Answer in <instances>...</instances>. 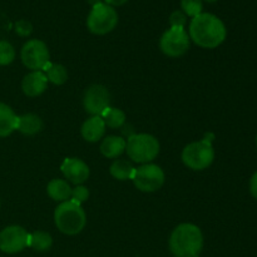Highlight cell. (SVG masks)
Listing matches in <instances>:
<instances>
[{
  "mask_svg": "<svg viewBox=\"0 0 257 257\" xmlns=\"http://www.w3.org/2000/svg\"><path fill=\"white\" fill-rule=\"evenodd\" d=\"M188 35L198 47L215 49L225 42L227 30L220 18L210 13H201L191 20Z\"/></svg>",
  "mask_w": 257,
  "mask_h": 257,
  "instance_id": "6da1fadb",
  "label": "cell"
},
{
  "mask_svg": "<svg viewBox=\"0 0 257 257\" xmlns=\"http://www.w3.org/2000/svg\"><path fill=\"white\" fill-rule=\"evenodd\" d=\"M202 248V231L193 223H181L171 233L170 250L175 257H198Z\"/></svg>",
  "mask_w": 257,
  "mask_h": 257,
  "instance_id": "7a4b0ae2",
  "label": "cell"
},
{
  "mask_svg": "<svg viewBox=\"0 0 257 257\" xmlns=\"http://www.w3.org/2000/svg\"><path fill=\"white\" fill-rule=\"evenodd\" d=\"M54 223L58 230L68 236L82 232L87 223V215L82 205L73 200L59 203L54 211Z\"/></svg>",
  "mask_w": 257,
  "mask_h": 257,
  "instance_id": "3957f363",
  "label": "cell"
},
{
  "mask_svg": "<svg viewBox=\"0 0 257 257\" xmlns=\"http://www.w3.org/2000/svg\"><path fill=\"white\" fill-rule=\"evenodd\" d=\"M125 142V152L133 162L151 163L160 153V142L155 136L148 133H136L130 136Z\"/></svg>",
  "mask_w": 257,
  "mask_h": 257,
  "instance_id": "277c9868",
  "label": "cell"
},
{
  "mask_svg": "<svg viewBox=\"0 0 257 257\" xmlns=\"http://www.w3.org/2000/svg\"><path fill=\"white\" fill-rule=\"evenodd\" d=\"M182 162L192 171H203L212 165L215 160V150L208 140L197 141L186 146L182 151Z\"/></svg>",
  "mask_w": 257,
  "mask_h": 257,
  "instance_id": "5b68a950",
  "label": "cell"
},
{
  "mask_svg": "<svg viewBox=\"0 0 257 257\" xmlns=\"http://www.w3.org/2000/svg\"><path fill=\"white\" fill-rule=\"evenodd\" d=\"M118 24V14L110 5L102 3L92 8L87 18V28L92 34L105 35L113 32Z\"/></svg>",
  "mask_w": 257,
  "mask_h": 257,
  "instance_id": "8992f818",
  "label": "cell"
},
{
  "mask_svg": "<svg viewBox=\"0 0 257 257\" xmlns=\"http://www.w3.org/2000/svg\"><path fill=\"white\" fill-rule=\"evenodd\" d=\"M165 172L162 168L153 163H146L136 168L132 181L136 188L141 192L151 193L160 190L165 183Z\"/></svg>",
  "mask_w": 257,
  "mask_h": 257,
  "instance_id": "52a82bcc",
  "label": "cell"
},
{
  "mask_svg": "<svg viewBox=\"0 0 257 257\" xmlns=\"http://www.w3.org/2000/svg\"><path fill=\"white\" fill-rule=\"evenodd\" d=\"M190 35L182 28H170L160 39L161 50L170 58L182 57L190 49Z\"/></svg>",
  "mask_w": 257,
  "mask_h": 257,
  "instance_id": "ba28073f",
  "label": "cell"
},
{
  "mask_svg": "<svg viewBox=\"0 0 257 257\" xmlns=\"http://www.w3.org/2000/svg\"><path fill=\"white\" fill-rule=\"evenodd\" d=\"M22 62L32 72L42 70L48 65L50 59V53L48 45L43 40L30 39L23 45L20 53Z\"/></svg>",
  "mask_w": 257,
  "mask_h": 257,
  "instance_id": "9c48e42d",
  "label": "cell"
},
{
  "mask_svg": "<svg viewBox=\"0 0 257 257\" xmlns=\"http://www.w3.org/2000/svg\"><path fill=\"white\" fill-rule=\"evenodd\" d=\"M29 247V233L18 225L8 226L0 232V250L5 253H18Z\"/></svg>",
  "mask_w": 257,
  "mask_h": 257,
  "instance_id": "30bf717a",
  "label": "cell"
},
{
  "mask_svg": "<svg viewBox=\"0 0 257 257\" xmlns=\"http://www.w3.org/2000/svg\"><path fill=\"white\" fill-rule=\"evenodd\" d=\"M85 112L90 115H102L110 107V94L104 85L93 84L85 90L83 97Z\"/></svg>",
  "mask_w": 257,
  "mask_h": 257,
  "instance_id": "8fae6325",
  "label": "cell"
},
{
  "mask_svg": "<svg viewBox=\"0 0 257 257\" xmlns=\"http://www.w3.org/2000/svg\"><path fill=\"white\" fill-rule=\"evenodd\" d=\"M60 171L65 180L74 183L75 186L83 185L89 178L90 170L84 161L79 158H65L60 165Z\"/></svg>",
  "mask_w": 257,
  "mask_h": 257,
  "instance_id": "7c38bea8",
  "label": "cell"
},
{
  "mask_svg": "<svg viewBox=\"0 0 257 257\" xmlns=\"http://www.w3.org/2000/svg\"><path fill=\"white\" fill-rule=\"evenodd\" d=\"M48 87V79L42 70H34L24 77L22 82V89L28 97H38L43 94Z\"/></svg>",
  "mask_w": 257,
  "mask_h": 257,
  "instance_id": "4fadbf2b",
  "label": "cell"
},
{
  "mask_svg": "<svg viewBox=\"0 0 257 257\" xmlns=\"http://www.w3.org/2000/svg\"><path fill=\"white\" fill-rule=\"evenodd\" d=\"M105 127L107 125H105L104 120L102 119L100 115H92L83 123L80 133L87 142L95 143L103 138L105 133Z\"/></svg>",
  "mask_w": 257,
  "mask_h": 257,
  "instance_id": "5bb4252c",
  "label": "cell"
},
{
  "mask_svg": "<svg viewBox=\"0 0 257 257\" xmlns=\"http://www.w3.org/2000/svg\"><path fill=\"white\" fill-rule=\"evenodd\" d=\"M125 145L127 142L124 138L118 136H108L102 141L99 150L105 158H118L125 152Z\"/></svg>",
  "mask_w": 257,
  "mask_h": 257,
  "instance_id": "9a60e30c",
  "label": "cell"
},
{
  "mask_svg": "<svg viewBox=\"0 0 257 257\" xmlns=\"http://www.w3.org/2000/svg\"><path fill=\"white\" fill-rule=\"evenodd\" d=\"M72 190L73 188L70 187L68 181L59 180V178H54L47 186L48 196L52 200L60 203L70 200V197H72Z\"/></svg>",
  "mask_w": 257,
  "mask_h": 257,
  "instance_id": "2e32d148",
  "label": "cell"
},
{
  "mask_svg": "<svg viewBox=\"0 0 257 257\" xmlns=\"http://www.w3.org/2000/svg\"><path fill=\"white\" fill-rule=\"evenodd\" d=\"M18 127V115L5 103L0 102V137H8Z\"/></svg>",
  "mask_w": 257,
  "mask_h": 257,
  "instance_id": "e0dca14e",
  "label": "cell"
},
{
  "mask_svg": "<svg viewBox=\"0 0 257 257\" xmlns=\"http://www.w3.org/2000/svg\"><path fill=\"white\" fill-rule=\"evenodd\" d=\"M43 130V120L34 113H27L18 117L17 131L25 136H34Z\"/></svg>",
  "mask_w": 257,
  "mask_h": 257,
  "instance_id": "ac0fdd59",
  "label": "cell"
},
{
  "mask_svg": "<svg viewBox=\"0 0 257 257\" xmlns=\"http://www.w3.org/2000/svg\"><path fill=\"white\" fill-rule=\"evenodd\" d=\"M53 245V238L50 233L45 231H34L29 233V247L37 252H45L50 250Z\"/></svg>",
  "mask_w": 257,
  "mask_h": 257,
  "instance_id": "d6986e66",
  "label": "cell"
},
{
  "mask_svg": "<svg viewBox=\"0 0 257 257\" xmlns=\"http://www.w3.org/2000/svg\"><path fill=\"white\" fill-rule=\"evenodd\" d=\"M135 170L136 168L133 167L132 163L124 160H115L109 167V172L112 177L118 181L132 180Z\"/></svg>",
  "mask_w": 257,
  "mask_h": 257,
  "instance_id": "ffe728a7",
  "label": "cell"
},
{
  "mask_svg": "<svg viewBox=\"0 0 257 257\" xmlns=\"http://www.w3.org/2000/svg\"><path fill=\"white\" fill-rule=\"evenodd\" d=\"M43 73L47 77L48 82L53 83L54 85H63L68 80L67 68L62 64H53L49 62L43 69Z\"/></svg>",
  "mask_w": 257,
  "mask_h": 257,
  "instance_id": "44dd1931",
  "label": "cell"
},
{
  "mask_svg": "<svg viewBox=\"0 0 257 257\" xmlns=\"http://www.w3.org/2000/svg\"><path fill=\"white\" fill-rule=\"evenodd\" d=\"M102 119L104 120L105 125L109 128H113V130H117V128H120L124 125L125 119V113L123 112L119 108H113L109 107L103 112V114L100 115Z\"/></svg>",
  "mask_w": 257,
  "mask_h": 257,
  "instance_id": "7402d4cb",
  "label": "cell"
},
{
  "mask_svg": "<svg viewBox=\"0 0 257 257\" xmlns=\"http://www.w3.org/2000/svg\"><path fill=\"white\" fill-rule=\"evenodd\" d=\"M203 3L202 0H181V10L186 14V17L196 18L202 13Z\"/></svg>",
  "mask_w": 257,
  "mask_h": 257,
  "instance_id": "603a6c76",
  "label": "cell"
},
{
  "mask_svg": "<svg viewBox=\"0 0 257 257\" xmlns=\"http://www.w3.org/2000/svg\"><path fill=\"white\" fill-rule=\"evenodd\" d=\"M15 59V49L9 42H0V65H9Z\"/></svg>",
  "mask_w": 257,
  "mask_h": 257,
  "instance_id": "cb8c5ba5",
  "label": "cell"
},
{
  "mask_svg": "<svg viewBox=\"0 0 257 257\" xmlns=\"http://www.w3.org/2000/svg\"><path fill=\"white\" fill-rule=\"evenodd\" d=\"M88 198H89V190L85 186L78 185L72 190V197H70V200H73L74 202L82 205Z\"/></svg>",
  "mask_w": 257,
  "mask_h": 257,
  "instance_id": "d4e9b609",
  "label": "cell"
},
{
  "mask_svg": "<svg viewBox=\"0 0 257 257\" xmlns=\"http://www.w3.org/2000/svg\"><path fill=\"white\" fill-rule=\"evenodd\" d=\"M170 24L171 28H182L185 29L186 24H187V17L182 10H175L170 17Z\"/></svg>",
  "mask_w": 257,
  "mask_h": 257,
  "instance_id": "484cf974",
  "label": "cell"
},
{
  "mask_svg": "<svg viewBox=\"0 0 257 257\" xmlns=\"http://www.w3.org/2000/svg\"><path fill=\"white\" fill-rule=\"evenodd\" d=\"M15 32H17L20 37H28V35L32 34L33 32L32 23L28 22V20L25 19L19 20V22H17V24H15Z\"/></svg>",
  "mask_w": 257,
  "mask_h": 257,
  "instance_id": "4316f807",
  "label": "cell"
},
{
  "mask_svg": "<svg viewBox=\"0 0 257 257\" xmlns=\"http://www.w3.org/2000/svg\"><path fill=\"white\" fill-rule=\"evenodd\" d=\"M250 192L252 197L257 200V172L253 173V176L250 180Z\"/></svg>",
  "mask_w": 257,
  "mask_h": 257,
  "instance_id": "83f0119b",
  "label": "cell"
},
{
  "mask_svg": "<svg viewBox=\"0 0 257 257\" xmlns=\"http://www.w3.org/2000/svg\"><path fill=\"white\" fill-rule=\"evenodd\" d=\"M128 0H104L105 4L110 5V7H122V5H124L125 3H127Z\"/></svg>",
  "mask_w": 257,
  "mask_h": 257,
  "instance_id": "f1b7e54d",
  "label": "cell"
},
{
  "mask_svg": "<svg viewBox=\"0 0 257 257\" xmlns=\"http://www.w3.org/2000/svg\"><path fill=\"white\" fill-rule=\"evenodd\" d=\"M88 2V4L90 5V7H95V5H98V4H102L103 3V0H87Z\"/></svg>",
  "mask_w": 257,
  "mask_h": 257,
  "instance_id": "f546056e",
  "label": "cell"
},
{
  "mask_svg": "<svg viewBox=\"0 0 257 257\" xmlns=\"http://www.w3.org/2000/svg\"><path fill=\"white\" fill-rule=\"evenodd\" d=\"M205 2H207V3H216V2H217V0H205Z\"/></svg>",
  "mask_w": 257,
  "mask_h": 257,
  "instance_id": "4dcf8cb0",
  "label": "cell"
},
{
  "mask_svg": "<svg viewBox=\"0 0 257 257\" xmlns=\"http://www.w3.org/2000/svg\"><path fill=\"white\" fill-rule=\"evenodd\" d=\"M256 145H257V137H256Z\"/></svg>",
  "mask_w": 257,
  "mask_h": 257,
  "instance_id": "1f68e13d",
  "label": "cell"
}]
</instances>
